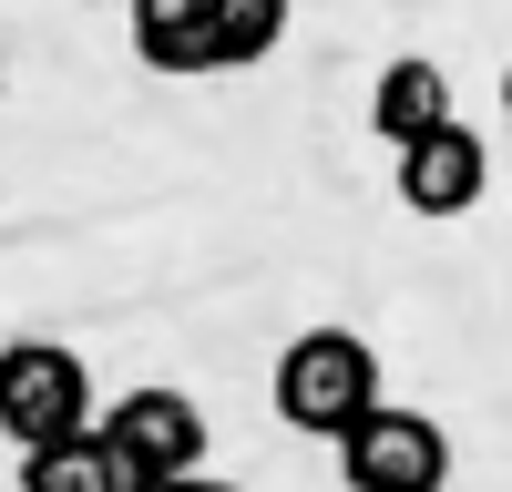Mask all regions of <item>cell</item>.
Listing matches in <instances>:
<instances>
[{
	"label": "cell",
	"instance_id": "6da1fadb",
	"mask_svg": "<svg viewBox=\"0 0 512 492\" xmlns=\"http://www.w3.org/2000/svg\"><path fill=\"white\" fill-rule=\"evenodd\" d=\"M134 52L175 82H216V72H246L287 41V0H134Z\"/></svg>",
	"mask_w": 512,
	"mask_h": 492
},
{
	"label": "cell",
	"instance_id": "7a4b0ae2",
	"mask_svg": "<svg viewBox=\"0 0 512 492\" xmlns=\"http://www.w3.org/2000/svg\"><path fill=\"white\" fill-rule=\"evenodd\" d=\"M277 410H287V431H308V441H349L379 410V349L359 328H297L277 349Z\"/></svg>",
	"mask_w": 512,
	"mask_h": 492
},
{
	"label": "cell",
	"instance_id": "3957f363",
	"mask_svg": "<svg viewBox=\"0 0 512 492\" xmlns=\"http://www.w3.org/2000/svg\"><path fill=\"white\" fill-rule=\"evenodd\" d=\"M93 421H103V400H93L82 349H62V339H11V349H0V441H11V451L82 441Z\"/></svg>",
	"mask_w": 512,
	"mask_h": 492
},
{
	"label": "cell",
	"instance_id": "277c9868",
	"mask_svg": "<svg viewBox=\"0 0 512 492\" xmlns=\"http://www.w3.org/2000/svg\"><path fill=\"white\" fill-rule=\"evenodd\" d=\"M338 482L349 492H441L451 482V431L431 410H390L379 400L369 421L338 441Z\"/></svg>",
	"mask_w": 512,
	"mask_h": 492
},
{
	"label": "cell",
	"instance_id": "5b68a950",
	"mask_svg": "<svg viewBox=\"0 0 512 492\" xmlns=\"http://www.w3.org/2000/svg\"><path fill=\"white\" fill-rule=\"evenodd\" d=\"M123 462H134L144 482H185V472H205V410L185 400V390H164V380H144V390H123L103 421H93Z\"/></svg>",
	"mask_w": 512,
	"mask_h": 492
},
{
	"label": "cell",
	"instance_id": "8992f818",
	"mask_svg": "<svg viewBox=\"0 0 512 492\" xmlns=\"http://www.w3.org/2000/svg\"><path fill=\"white\" fill-rule=\"evenodd\" d=\"M492 195V144L472 134V123H441V134H420V144H400V205L410 216H472V205Z\"/></svg>",
	"mask_w": 512,
	"mask_h": 492
},
{
	"label": "cell",
	"instance_id": "52a82bcc",
	"mask_svg": "<svg viewBox=\"0 0 512 492\" xmlns=\"http://www.w3.org/2000/svg\"><path fill=\"white\" fill-rule=\"evenodd\" d=\"M441 123H451V72L431 62V52H400L390 72H379L369 82V134L379 144H420V134H441Z\"/></svg>",
	"mask_w": 512,
	"mask_h": 492
},
{
	"label": "cell",
	"instance_id": "ba28073f",
	"mask_svg": "<svg viewBox=\"0 0 512 492\" xmlns=\"http://www.w3.org/2000/svg\"><path fill=\"white\" fill-rule=\"evenodd\" d=\"M21 492H164V482H144L103 431H82V441H52V451H21Z\"/></svg>",
	"mask_w": 512,
	"mask_h": 492
},
{
	"label": "cell",
	"instance_id": "9c48e42d",
	"mask_svg": "<svg viewBox=\"0 0 512 492\" xmlns=\"http://www.w3.org/2000/svg\"><path fill=\"white\" fill-rule=\"evenodd\" d=\"M164 492H236V482H216V472H185V482H164Z\"/></svg>",
	"mask_w": 512,
	"mask_h": 492
},
{
	"label": "cell",
	"instance_id": "30bf717a",
	"mask_svg": "<svg viewBox=\"0 0 512 492\" xmlns=\"http://www.w3.org/2000/svg\"><path fill=\"white\" fill-rule=\"evenodd\" d=\"M502 123H512V72H502Z\"/></svg>",
	"mask_w": 512,
	"mask_h": 492
},
{
	"label": "cell",
	"instance_id": "8fae6325",
	"mask_svg": "<svg viewBox=\"0 0 512 492\" xmlns=\"http://www.w3.org/2000/svg\"><path fill=\"white\" fill-rule=\"evenodd\" d=\"M113 11H134V0H113Z\"/></svg>",
	"mask_w": 512,
	"mask_h": 492
}]
</instances>
